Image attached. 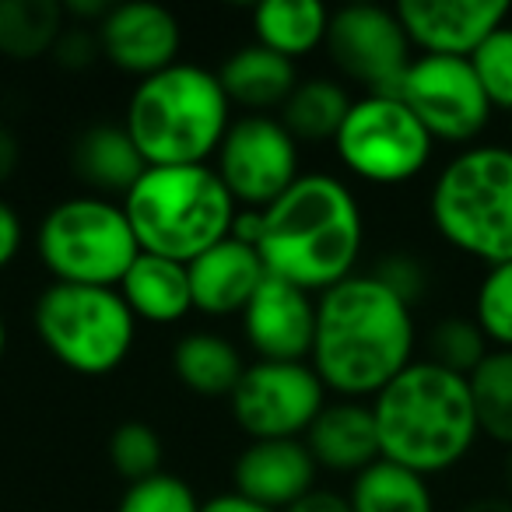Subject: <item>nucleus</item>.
Instances as JSON below:
<instances>
[{
  "label": "nucleus",
  "mask_w": 512,
  "mask_h": 512,
  "mask_svg": "<svg viewBox=\"0 0 512 512\" xmlns=\"http://www.w3.org/2000/svg\"><path fill=\"white\" fill-rule=\"evenodd\" d=\"M232 235L260 249L271 278L323 295L358 274L365 214L344 179L302 172L267 211H239Z\"/></svg>",
  "instance_id": "1"
},
{
  "label": "nucleus",
  "mask_w": 512,
  "mask_h": 512,
  "mask_svg": "<svg viewBox=\"0 0 512 512\" xmlns=\"http://www.w3.org/2000/svg\"><path fill=\"white\" fill-rule=\"evenodd\" d=\"M414 309L376 274H351L316 299L309 365L337 400H365L414 362Z\"/></svg>",
  "instance_id": "2"
},
{
  "label": "nucleus",
  "mask_w": 512,
  "mask_h": 512,
  "mask_svg": "<svg viewBox=\"0 0 512 512\" xmlns=\"http://www.w3.org/2000/svg\"><path fill=\"white\" fill-rule=\"evenodd\" d=\"M369 404L383 460L421 477L453 470L467 460L481 435L467 376L428 358H414Z\"/></svg>",
  "instance_id": "3"
},
{
  "label": "nucleus",
  "mask_w": 512,
  "mask_h": 512,
  "mask_svg": "<svg viewBox=\"0 0 512 512\" xmlns=\"http://www.w3.org/2000/svg\"><path fill=\"white\" fill-rule=\"evenodd\" d=\"M232 120L218 71L183 60L137 81L123 113V127L148 165H207Z\"/></svg>",
  "instance_id": "4"
},
{
  "label": "nucleus",
  "mask_w": 512,
  "mask_h": 512,
  "mask_svg": "<svg viewBox=\"0 0 512 512\" xmlns=\"http://www.w3.org/2000/svg\"><path fill=\"white\" fill-rule=\"evenodd\" d=\"M120 204L141 253L176 264H193L228 239L239 218V204L214 165H148Z\"/></svg>",
  "instance_id": "5"
},
{
  "label": "nucleus",
  "mask_w": 512,
  "mask_h": 512,
  "mask_svg": "<svg viewBox=\"0 0 512 512\" xmlns=\"http://www.w3.org/2000/svg\"><path fill=\"white\" fill-rule=\"evenodd\" d=\"M428 218L456 253L484 267L512 264V148L470 144L439 169Z\"/></svg>",
  "instance_id": "6"
},
{
  "label": "nucleus",
  "mask_w": 512,
  "mask_h": 512,
  "mask_svg": "<svg viewBox=\"0 0 512 512\" xmlns=\"http://www.w3.org/2000/svg\"><path fill=\"white\" fill-rule=\"evenodd\" d=\"M36 253L53 274V285L120 288L141 246L120 200L85 193L60 200L43 214Z\"/></svg>",
  "instance_id": "7"
},
{
  "label": "nucleus",
  "mask_w": 512,
  "mask_h": 512,
  "mask_svg": "<svg viewBox=\"0 0 512 512\" xmlns=\"http://www.w3.org/2000/svg\"><path fill=\"white\" fill-rule=\"evenodd\" d=\"M32 323L43 348L78 376L116 372L137 341V320L116 288L50 285L36 299Z\"/></svg>",
  "instance_id": "8"
},
{
  "label": "nucleus",
  "mask_w": 512,
  "mask_h": 512,
  "mask_svg": "<svg viewBox=\"0 0 512 512\" xmlns=\"http://www.w3.org/2000/svg\"><path fill=\"white\" fill-rule=\"evenodd\" d=\"M337 162L369 186H404L432 162L435 141L400 95H362L351 102L334 137Z\"/></svg>",
  "instance_id": "9"
},
{
  "label": "nucleus",
  "mask_w": 512,
  "mask_h": 512,
  "mask_svg": "<svg viewBox=\"0 0 512 512\" xmlns=\"http://www.w3.org/2000/svg\"><path fill=\"white\" fill-rule=\"evenodd\" d=\"M327 393L309 362H253L228 397V407L249 442L306 439L313 421L330 404Z\"/></svg>",
  "instance_id": "10"
},
{
  "label": "nucleus",
  "mask_w": 512,
  "mask_h": 512,
  "mask_svg": "<svg viewBox=\"0 0 512 512\" xmlns=\"http://www.w3.org/2000/svg\"><path fill=\"white\" fill-rule=\"evenodd\" d=\"M214 172L239 211H267L302 176V144L278 116H235Z\"/></svg>",
  "instance_id": "11"
},
{
  "label": "nucleus",
  "mask_w": 512,
  "mask_h": 512,
  "mask_svg": "<svg viewBox=\"0 0 512 512\" xmlns=\"http://www.w3.org/2000/svg\"><path fill=\"white\" fill-rule=\"evenodd\" d=\"M323 50L344 78L365 88V95H397L414 64V46L397 11L379 4H348L330 11Z\"/></svg>",
  "instance_id": "12"
},
{
  "label": "nucleus",
  "mask_w": 512,
  "mask_h": 512,
  "mask_svg": "<svg viewBox=\"0 0 512 512\" xmlns=\"http://www.w3.org/2000/svg\"><path fill=\"white\" fill-rule=\"evenodd\" d=\"M397 95L432 134V141L463 148L484 134L495 113L470 60L456 57H414Z\"/></svg>",
  "instance_id": "13"
},
{
  "label": "nucleus",
  "mask_w": 512,
  "mask_h": 512,
  "mask_svg": "<svg viewBox=\"0 0 512 512\" xmlns=\"http://www.w3.org/2000/svg\"><path fill=\"white\" fill-rule=\"evenodd\" d=\"M393 11L418 57L456 60L474 57L512 15L505 0H400Z\"/></svg>",
  "instance_id": "14"
},
{
  "label": "nucleus",
  "mask_w": 512,
  "mask_h": 512,
  "mask_svg": "<svg viewBox=\"0 0 512 512\" xmlns=\"http://www.w3.org/2000/svg\"><path fill=\"white\" fill-rule=\"evenodd\" d=\"M95 36H99L102 57L116 71L134 74L137 81L169 71L172 64H179V50H183V29L176 15L151 0L113 4Z\"/></svg>",
  "instance_id": "15"
},
{
  "label": "nucleus",
  "mask_w": 512,
  "mask_h": 512,
  "mask_svg": "<svg viewBox=\"0 0 512 512\" xmlns=\"http://www.w3.org/2000/svg\"><path fill=\"white\" fill-rule=\"evenodd\" d=\"M239 320L256 362H309L313 355L316 299L288 281L267 278Z\"/></svg>",
  "instance_id": "16"
},
{
  "label": "nucleus",
  "mask_w": 512,
  "mask_h": 512,
  "mask_svg": "<svg viewBox=\"0 0 512 512\" xmlns=\"http://www.w3.org/2000/svg\"><path fill=\"white\" fill-rule=\"evenodd\" d=\"M313 453L302 439H260L249 442L232 467L235 491L256 505L288 512L299 498L316 488Z\"/></svg>",
  "instance_id": "17"
},
{
  "label": "nucleus",
  "mask_w": 512,
  "mask_h": 512,
  "mask_svg": "<svg viewBox=\"0 0 512 512\" xmlns=\"http://www.w3.org/2000/svg\"><path fill=\"white\" fill-rule=\"evenodd\" d=\"M190 267V288H193V309L211 320H225V316H242L260 285L271 274L260 249L253 242L228 235L218 246L200 253Z\"/></svg>",
  "instance_id": "18"
},
{
  "label": "nucleus",
  "mask_w": 512,
  "mask_h": 512,
  "mask_svg": "<svg viewBox=\"0 0 512 512\" xmlns=\"http://www.w3.org/2000/svg\"><path fill=\"white\" fill-rule=\"evenodd\" d=\"M302 442L313 453L316 467L334 470V474L358 477L365 467L383 460L372 404H365V400H334V404H327Z\"/></svg>",
  "instance_id": "19"
},
{
  "label": "nucleus",
  "mask_w": 512,
  "mask_h": 512,
  "mask_svg": "<svg viewBox=\"0 0 512 512\" xmlns=\"http://www.w3.org/2000/svg\"><path fill=\"white\" fill-rule=\"evenodd\" d=\"M218 81L232 109H242V116H278L302 78L292 60L260 43H249L228 53L218 67Z\"/></svg>",
  "instance_id": "20"
},
{
  "label": "nucleus",
  "mask_w": 512,
  "mask_h": 512,
  "mask_svg": "<svg viewBox=\"0 0 512 512\" xmlns=\"http://www.w3.org/2000/svg\"><path fill=\"white\" fill-rule=\"evenodd\" d=\"M71 169L95 197H127L148 162L130 141L123 123H95L81 130L71 148Z\"/></svg>",
  "instance_id": "21"
},
{
  "label": "nucleus",
  "mask_w": 512,
  "mask_h": 512,
  "mask_svg": "<svg viewBox=\"0 0 512 512\" xmlns=\"http://www.w3.org/2000/svg\"><path fill=\"white\" fill-rule=\"evenodd\" d=\"M127 309L137 323H155V327H172L193 313V288L190 267L165 260V256L141 253L123 274L120 288Z\"/></svg>",
  "instance_id": "22"
},
{
  "label": "nucleus",
  "mask_w": 512,
  "mask_h": 512,
  "mask_svg": "<svg viewBox=\"0 0 512 512\" xmlns=\"http://www.w3.org/2000/svg\"><path fill=\"white\" fill-rule=\"evenodd\" d=\"M172 372L190 393L218 400L235 393L242 372H246V358L239 355V348L228 337L214 334V330H197V334H186L176 344Z\"/></svg>",
  "instance_id": "23"
},
{
  "label": "nucleus",
  "mask_w": 512,
  "mask_h": 512,
  "mask_svg": "<svg viewBox=\"0 0 512 512\" xmlns=\"http://www.w3.org/2000/svg\"><path fill=\"white\" fill-rule=\"evenodd\" d=\"M330 11L320 0H264L253 8V36L285 60H299L327 43Z\"/></svg>",
  "instance_id": "24"
},
{
  "label": "nucleus",
  "mask_w": 512,
  "mask_h": 512,
  "mask_svg": "<svg viewBox=\"0 0 512 512\" xmlns=\"http://www.w3.org/2000/svg\"><path fill=\"white\" fill-rule=\"evenodd\" d=\"M67 29L64 0H0V57H50Z\"/></svg>",
  "instance_id": "25"
},
{
  "label": "nucleus",
  "mask_w": 512,
  "mask_h": 512,
  "mask_svg": "<svg viewBox=\"0 0 512 512\" xmlns=\"http://www.w3.org/2000/svg\"><path fill=\"white\" fill-rule=\"evenodd\" d=\"M351 512H435V495L428 477L397 467L390 460H376L351 481Z\"/></svg>",
  "instance_id": "26"
},
{
  "label": "nucleus",
  "mask_w": 512,
  "mask_h": 512,
  "mask_svg": "<svg viewBox=\"0 0 512 512\" xmlns=\"http://www.w3.org/2000/svg\"><path fill=\"white\" fill-rule=\"evenodd\" d=\"M351 95L334 78H306L285 102L278 120L288 127V134L299 144H323L334 141L344 116L351 109Z\"/></svg>",
  "instance_id": "27"
},
{
  "label": "nucleus",
  "mask_w": 512,
  "mask_h": 512,
  "mask_svg": "<svg viewBox=\"0 0 512 512\" xmlns=\"http://www.w3.org/2000/svg\"><path fill=\"white\" fill-rule=\"evenodd\" d=\"M467 383L481 435L512 449V351H491Z\"/></svg>",
  "instance_id": "28"
},
{
  "label": "nucleus",
  "mask_w": 512,
  "mask_h": 512,
  "mask_svg": "<svg viewBox=\"0 0 512 512\" xmlns=\"http://www.w3.org/2000/svg\"><path fill=\"white\" fill-rule=\"evenodd\" d=\"M488 355L491 344L474 323V316L470 320L467 316H446L428 334V362L442 365V369L456 372V376H470Z\"/></svg>",
  "instance_id": "29"
},
{
  "label": "nucleus",
  "mask_w": 512,
  "mask_h": 512,
  "mask_svg": "<svg viewBox=\"0 0 512 512\" xmlns=\"http://www.w3.org/2000/svg\"><path fill=\"white\" fill-rule=\"evenodd\" d=\"M474 323L491 351H512V264L484 267L474 292Z\"/></svg>",
  "instance_id": "30"
},
{
  "label": "nucleus",
  "mask_w": 512,
  "mask_h": 512,
  "mask_svg": "<svg viewBox=\"0 0 512 512\" xmlns=\"http://www.w3.org/2000/svg\"><path fill=\"white\" fill-rule=\"evenodd\" d=\"M109 463L127 484L162 474V439L148 421H123L109 435Z\"/></svg>",
  "instance_id": "31"
},
{
  "label": "nucleus",
  "mask_w": 512,
  "mask_h": 512,
  "mask_svg": "<svg viewBox=\"0 0 512 512\" xmlns=\"http://www.w3.org/2000/svg\"><path fill=\"white\" fill-rule=\"evenodd\" d=\"M200 498L183 477L176 474H155L148 481L127 484L116 512H200Z\"/></svg>",
  "instance_id": "32"
},
{
  "label": "nucleus",
  "mask_w": 512,
  "mask_h": 512,
  "mask_svg": "<svg viewBox=\"0 0 512 512\" xmlns=\"http://www.w3.org/2000/svg\"><path fill=\"white\" fill-rule=\"evenodd\" d=\"M470 67H474L491 109L512 113V25H502V29L470 57Z\"/></svg>",
  "instance_id": "33"
},
{
  "label": "nucleus",
  "mask_w": 512,
  "mask_h": 512,
  "mask_svg": "<svg viewBox=\"0 0 512 512\" xmlns=\"http://www.w3.org/2000/svg\"><path fill=\"white\" fill-rule=\"evenodd\" d=\"M50 57H53V64L64 67V71H88V67L102 57L99 36H95V29L67 22L64 36L57 39V46H53Z\"/></svg>",
  "instance_id": "34"
},
{
  "label": "nucleus",
  "mask_w": 512,
  "mask_h": 512,
  "mask_svg": "<svg viewBox=\"0 0 512 512\" xmlns=\"http://www.w3.org/2000/svg\"><path fill=\"white\" fill-rule=\"evenodd\" d=\"M372 274H376L383 285H390L393 292L407 302V306H414V299H421V295H425V285H428L425 267H421L414 256H404V253L383 260V264H379V271H372Z\"/></svg>",
  "instance_id": "35"
},
{
  "label": "nucleus",
  "mask_w": 512,
  "mask_h": 512,
  "mask_svg": "<svg viewBox=\"0 0 512 512\" xmlns=\"http://www.w3.org/2000/svg\"><path fill=\"white\" fill-rule=\"evenodd\" d=\"M22 242H25L22 218H18V211L8 200L0 197V271L15 264L18 253H22Z\"/></svg>",
  "instance_id": "36"
},
{
  "label": "nucleus",
  "mask_w": 512,
  "mask_h": 512,
  "mask_svg": "<svg viewBox=\"0 0 512 512\" xmlns=\"http://www.w3.org/2000/svg\"><path fill=\"white\" fill-rule=\"evenodd\" d=\"M288 512H351V502H348V495H337V491H327V488H313Z\"/></svg>",
  "instance_id": "37"
},
{
  "label": "nucleus",
  "mask_w": 512,
  "mask_h": 512,
  "mask_svg": "<svg viewBox=\"0 0 512 512\" xmlns=\"http://www.w3.org/2000/svg\"><path fill=\"white\" fill-rule=\"evenodd\" d=\"M18 162H22V141L15 137V130H8L0 123V186L15 176Z\"/></svg>",
  "instance_id": "38"
},
{
  "label": "nucleus",
  "mask_w": 512,
  "mask_h": 512,
  "mask_svg": "<svg viewBox=\"0 0 512 512\" xmlns=\"http://www.w3.org/2000/svg\"><path fill=\"white\" fill-rule=\"evenodd\" d=\"M200 512H274L267 505H256L249 498H242L239 491H225V495H214L200 505Z\"/></svg>",
  "instance_id": "39"
},
{
  "label": "nucleus",
  "mask_w": 512,
  "mask_h": 512,
  "mask_svg": "<svg viewBox=\"0 0 512 512\" xmlns=\"http://www.w3.org/2000/svg\"><path fill=\"white\" fill-rule=\"evenodd\" d=\"M456 512H512V502L505 495H481V498H470Z\"/></svg>",
  "instance_id": "40"
},
{
  "label": "nucleus",
  "mask_w": 512,
  "mask_h": 512,
  "mask_svg": "<svg viewBox=\"0 0 512 512\" xmlns=\"http://www.w3.org/2000/svg\"><path fill=\"white\" fill-rule=\"evenodd\" d=\"M502 495L512 502V449H505V460H502Z\"/></svg>",
  "instance_id": "41"
},
{
  "label": "nucleus",
  "mask_w": 512,
  "mask_h": 512,
  "mask_svg": "<svg viewBox=\"0 0 512 512\" xmlns=\"http://www.w3.org/2000/svg\"><path fill=\"white\" fill-rule=\"evenodd\" d=\"M4 351H8V323H4V313H0V362H4Z\"/></svg>",
  "instance_id": "42"
},
{
  "label": "nucleus",
  "mask_w": 512,
  "mask_h": 512,
  "mask_svg": "<svg viewBox=\"0 0 512 512\" xmlns=\"http://www.w3.org/2000/svg\"><path fill=\"white\" fill-rule=\"evenodd\" d=\"M509 141H512V123H509ZM509 148H512V144H509Z\"/></svg>",
  "instance_id": "43"
}]
</instances>
